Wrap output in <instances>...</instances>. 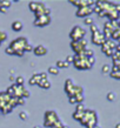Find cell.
<instances>
[{
	"label": "cell",
	"instance_id": "34",
	"mask_svg": "<svg viewBox=\"0 0 120 128\" xmlns=\"http://www.w3.org/2000/svg\"><path fill=\"white\" fill-rule=\"evenodd\" d=\"M0 12H1V13H6V12H7V8H5V7H0Z\"/></svg>",
	"mask_w": 120,
	"mask_h": 128
},
{
	"label": "cell",
	"instance_id": "3",
	"mask_svg": "<svg viewBox=\"0 0 120 128\" xmlns=\"http://www.w3.org/2000/svg\"><path fill=\"white\" fill-rule=\"evenodd\" d=\"M73 65L77 70H91L93 67V65H91V62L88 61V58H86L84 54L74 55Z\"/></svg>",
	"mask_w": 120,
	"mask_h": 128
},
{
	"label": "cell",
	"instance_id": "26",
	"mask_svg": "<svg viewBox=\"0 0 120 128\" xmlns=\"http://www.w3.org/2000/svg\"><path fill=\"white\" fill-rule=\"evenodd\" d=\"M19 116H20V119H21V120H24V121L28 120V114L26 112H20Z\"/></svg>",
	"mask_w": 120,
	"mask_h": 128
},
{
	"label": "cell",
	"instance_id": "12",
	"mask_svg": "<svg viewBox=\"0 0 120 128\" xmlns=\"http://www.w3.org/2000/svg\"><path fill=\"white\" fill-rule=\"evenodd\" d=\"M24 25L21 21H19V20H16V21H13V24H12V30L16 32H20L21 30H23Z\"/></svg>",
	"mask_w": 120,
	"mask_h": 128
},
{
	"label": "cell",
	"instance_id": "2",
	"mask_svg": "<svg viewBox=\"0 0 120 128\" xmlns=\"http://www.w3.org/2000/svg\"><path fill=\"white\" fill-rule=\"evenodd\" d=\"M28 44V40L27 38H25V36H20L18 39H14L13 41L11 42L10 47H11L13 52H14V55H18V56H23L25 54V47L26 45Z\"/></svg>",
	"mask_w": 120,
	"mask_h": 128
},
{
	"label": "cell",
	"instance_id": "41",
	"mask_svg": "<svg viewBox=\"0 0 120 128\" xmlns=\"http://www.w3.org/2000/svg\"><path fill=\"white\" fill-rule=\"evenodd\" d=\"M0 7H1V5H0Z\"/></svg>",
	"mask_w": 120,
	"mask_h": 128
},
{
	"label": "cell",
	"instance_id": "7",
	"mask_svg": "<svg viewBox=\"0 0 120 128\" xmlns=\"http://www.w3.org/2000/svg\"><path fill=\"white\" fill-rule=\"evenodd\" d=\"M70 2L73 4L74 6H77L78 8L93 7V5L95 4V1H92V0H71Z\"/></svg>",
	"mask_w": 120,
	"mask_h": 128
},
{
	"label": "cell",
	"instance_id": "32",
	"mask_svg": "<svg viewBox=\"0 0 120 128\" xmlns=\"http://www.w3.org/2000/svg\"><path fill=\"white\" fill-rule=\"evenodd\" d=\"M17 104H18V105H24V104H25V99H23V98L17 99Z\"/></svg>",
	"mask_w": 120,
	"mask_h": 128
},
{
	"label": "cell",
	"instance_id": "20",
	"mask_svg": "<svg viewBox=\"0 0 120 128\" xmlns=\"http://www.w3.org/2000/svg\"><path fill=\"white\" fill-rule=\"evenodd\" d=\"M82 54L85 55L86 58H92V56H94V52H93L92 50H89V48H86L85 52H84Z\"/></svg>",
	"mask_w": 120,
	"mask_h": 128
},
{
	"label": "cell",
	"instance_id": "36",
	"mask_svg": "<svg viewBox=\"0 0 120 128\" xmlns=\"http://www.w3.org/2000/svg\"><path fill=\"white\" fill-rule=\"evenodd\" d=\"M115 128H120V122H119V124H115Z\"/></svg>",
	"mask_w": 120,
	"mask_h": 128
},
{
	"label": "cell",
	"instance_id": "13",
	"mask_svg": "<svg viewBox=\"0 0 120 128\" xmlns=\"http://www.w3.org/2000/svg\"><path fill=\"white\" fill-rule=\"evenodd\" d=\"M73 86H74V84H73V81H72L71 79H67V80H66V82H65V92L67 93V95H68L70 92L72 90Z\"/></svg>",
	"mask_w": 120,
	"mask_h": 128
},
{
	"label": "cell",
	"instance_id": "38",
	"mask_svg": "<svg viewBox=\"0 0 120 128\" xmlns=\"http://www.w3.org/2000/svg\"><path fill=\"white\" fill-rule=\"evenodd\" d=\"M33 128H41V127H40V126H34Z\"/></svg>",
	"mask_w": 120,
	"mask_h": 128
},
{
	"label": "cell",
	"instance_id": "28",
	"mask_svg": "<svg viewBox=\"0 0 120 128\" xmlns=\"http://www.w3.org/2000/svg\"><path fill=\"white\" fill-rule=\"evenodd\" d=\"M89 28H91V32H92V33H95V32L99 31V28H98V26L95 24H92V25L89 26Z\"/></svg>",
	"mask_w": 120,
	"mask_h": 128
},
{
	"label": "cell",
	"instance_id": "35",
	"mask_svg": "<svg viewBox=\"0 0 120 128\" xmlns=\"http://www.w3.org/2000/svg\"><path fill=\"white\" fill-rule=\"evenodd\" d=\"M10 81L14 82V81H16V78H14V76H13V75H11V76H10Z\"/></svg>",
	"mask_w": 120,
	"mask_h": 128
},
{
	"label": "cell",
	"instance_id": "19",
	"mask_svg": "<svg viewBox=\"0 0 120 128\" xmlns=\"http://www.w3.org/2000/svg\"><path fill=\"white\" fill-rule=\"evenodd\" d=\"M85 112V110H84ZM84 112H75L73 113V119H75V120H78V121H80L81 120V118H82V115H84Z\"/></svg>",
	"mask_w": 120,
	"mask_h": 128
},
{
	"label": "cell",
	"instance_id": "14",
	"mask_svg": "<svg viewBox=\"0 0 120 128\" xmlns=\"http://www.w3.org/2000/svg\"><path fill=\"white\" fill-rule=\"evenodd\" d=\"M39 87H41L43 89H50L51 88V82L48 81V79H46V80H40V82L38 84Z\"/></svg>",
	"mask_w": 120,
	"mask_h": 128
},
{
	"label": "cell",
	"instance_id": "1",
	"mask_svg": "<svg viewBox=\"0 0 120 128\" xmlns=\"http://www.w3.org/2000/svg\"><path fill=\"white\" fill-rule=\"evenodd\" d=\"M44 126L51 128H62L65 124L59 119L58 114L53 110H47L45 113V120H44Z\"/></svg>",
	"mask_w": 120,
	"mask_h": 128
},
{
	"label": "cell",
	"instance_id": "37",
	"mask_svg": "<svg viewBox=\"0 0 120 128\" xmlns=\"http://www.w3.org/2000/svg\"><path fill=\"white\" fill-rule=\"evenodd\" d=\"M10 73H11V75H13V73H14V70H10Z\"/></svg>",
	"mask_w": 120,
	"mask_h": 128
},
{
	"label": "cell",
	"instance_id": "33",
	"mask_svg": "<svg viewBox=\"0 0 120 128\" xmlns=\"http://www.w3.org/2000/svg\"><path fill=\"white\" fill-rule=\"evenodd\" d=\"M40 74V78L43 79V80H46L47 79V73H45V72H41V73H39Z\"/></svg>",
	"mask_w": 120,
	"mask_h": 128
},
{
	"label": "cell",
	"instance_id": "11",
	"mask_svg": "<svg viewBox=\"0 0 120 128\" xmlns=\"http://www.w3.org/2000/svg\"><path fill=\"white\" fill-rule=\"evenodd\" d=\"M40 80H41V78H40V74L35 73V74H33V76L28 80V84H30V85H32V86L38 85L39 82H40Z\"/></svg>",
	"mask_w": 120,
	"mask_h": 128
},
{
	"label": "cell",
	"instance_id": "4",
	"mask_svg": "<svg viewBox=\"0 0 120 128\" xmlns=\"http://www.w3.org/2000/svg\"><path fill=\"white\" fill-rule=\"evenodd\" d=\"M71 48L74 50L75 55L82 54L85 50L87 48V41L86 40H79V41H72L71 42Z\"/></svg>",
	"mask_w": 120,
	"mask_h": 128
},
{
	"label": "cell",
	"instance_id": "22",
	"mask_svg": "<svg viewBox=\"0 0 120 128\" xmlns=\"http://www.w3.org/2000/svg\"><path fill=\"white\" fill-rule=\"evenodd\" d=\"M109 75H111L113 79H120V70H111Z\"/></svg>",
	"mask_w": 120,
	"mask_h": 128
},
{
	"label": "cell",
	"instance_id": "8",
	"mask_svg": "<svg viewBox=\"0 0 120 128\" xmlns=\"http://www.w3.org/2000/svg\"><path fill=\"white\" fill-rule=\"evenodd\" d=\"M105 41H106V38H105V35L100 31L95 32V33H92V42L94 45H100L101 46Z\"/></svg>",
	"mask_w": 120,
	"mask_h": 128
},
{
	"label": "cell",
	"instance_id": "39",
	"mask_svg": "<svg viewBox=\"0 0 120 128\" xmlns=\"http://www.w3.org/2000/svg\"><path fill=\"white\" fill-rule=\"evenodd\" d=\"M62 128H70V127H68V126H66V124H65V126H64Z\"/></svg>",
	"mask_w": 120,
	"mask_h": 128
},
{
	"label": "cell",
	"instance_id": "42",
	"mask_svg": "<svg viewBox=\"0 0 120 128\" xmlns=\"http://www.w3.org/2000/svg\"><path fill=\"white\" fill-rule=\"evenodd\" d=\"M0 113H1V110H0Z\"/></svg>",
	"mask_w": 120,
	"mask_h": 128
},
{
	"label": "cell",
	"instance_id": "25",
	"mask_svg": "<svg viewBox=\"0 0 120 128\" xmlns=\"http://www.w3.org/2000/svg\"><path fill=\"white\" fill-rule=\"evenodd\" d=\"M107 100L108 101H114L115 100V93H113V92H109V93H107Z\"/></svg>",
	"mask_w": 120,
	"mask_h": 128
},
{
	"label": "cell",
	"instance_id": "16",
	"mask_svg": "<svg viewBox=\"0 0 120 128\" xmlns=\"http://www.w3.org/2000/svg\"><path fill=\"white\" fill-rule=\"evenodd\" d=\"M48 73L52 75H58L59 74V70L55 66H50L48 67Z\"/></svg>",
	"mask_w": 120,
	"mask_h": 128
},
{
	"label": "cell",
	"instance_id": "6",
	"mask_svg": "<svg viewBox=\"0 0 120 128\" xmlns=\"http://www.w3.org/2000/svg\"><path fill=\"white\" fill-rule=\"evenodd\" d=\"M51 16H41L39 18H35L34 20V26H38V27H44V26H47L51 24Z\"/></svg>",
	"mask_w": 120,
	"mask_h": 128
},
{
	"label": "cell",
	"instance_id": "24",
	"mask_svg": "<svg viewBox=\"0 0 120 128\" xmlns=\"http://www.w3.org/2000/svg\"><path fill=\"white\" fill-rule=\"evenodd\" d=\"M84 24H85V25L91 26L92 24H94V21H93V19L91 18V16H87V18H85V19H84Z\"/></svg>",
	"mask_w": 120,
	"mask_h": 128
},
{
	"label": "cell",
	"instance_id": "30",
	"mask_svg": "<svg viewBox=\"0 0 120 128\" xmlns=\"http://www.w3.org/2000/svg\"><path fill=\"white\" fill-rule=\"evenodd\" d=\"M5 52H6V54H10V55H14V52H13V50H12L11 47L8 46L6 50H5Z\"/></svg>",
	"mask_w": 120,
	"mask_h": 128
},
{
	"label": "cell",
	"instance_id": "15",
	"mask_svg": "<svg viewBox=\"0 0 120 128\" xmlns=\"http://www.w3.org/2000/svg\"><path fill=\"white\" fill-rule=\"evenodd\" d=\"M70 66V64L68 62H66V61H62V60H58L57 61V68L58 70H60V68H67V67Z\"/></svg>",
	"mask_w": 120,
	"mask_h": 128
},
{
	"label": "cell",
	"instance_id": "10",
	"mask_svg": "<svg viewBox=\"0 0 120 128\" xmlns=\"http://www.w3.org/2000/svg\"><path fill=\"white\" fill-rule=\"evenodd\" d=\"M47 48L43 45H38V46L33 47V53H34L37 56H44V55L47 54Z\"/></svg>",
	"mask_w": 120,
	"mask_h": 128
},
{
	"label": "cell",
	"instance_id": "17",
	"mask_svg": "<svg viewBox=\"0 0 120 128\" xmlns=\"http://www.w3.org/2000/svg\"><path fill=\"white\" fill-rule=\"evenodd\" d=\"M111 70H112V68H111L109 65H104V66L101 67V72H102V74H109L111 73Z\"/></svg>",
	"mask_w": 120,
	"mask_h": 128
},
{
	"label": "cell",
	"instance_id": "9",
	"mask_svg": "<svg viewBox=\"0 0 120 128\" xmlns=\"http://www.w3.org/2000/svg\"><path fill=\"white\" fill-rule=\"evenodd\" d=\"M93 13V7H82V8H78L75 16L79 18H87Z\"/></svg>",
	"mask_w": 120,
	"mask_h": 128
},
{
	"label": "cell",
	"instance_id": "31",
	"mask_svg": "<svg viewBox=\"0 0 120 128\" xmlns=\"http://www.w3.org/2000/svg\"><path fill=\"white\" fill-rule=\"evenodd\" d=\"M73 60H74V55H68V56L66 58L65 61L68 62V64H71V62H73Z\"/></svg>",
	"mask_w": 120,
	"mask_h": 128
},
{
	"label": "cell",
	"instance_id": "23",
	"mask_svg": "<svg viewBox=\"0 0 120 128\" xmlns=\"http://www.w3.org/2000/svg\"><path fill=\"white\" fill-rule=\"evenodd\" d=\"M6 39H7V34H6L5 32H1V31H0V45L4 42Z\"/></svg>",
	"mask_w": 120,
	"mask_h": 128
},
{
	"label": "cell",
	"instance_id": "18",
	"mask_svg": "<svg viewBox=\"0 0 120 128\" xmlns=\"http://www.w3.org/2000/svg\"><path fill=\"white\" fill-rule=\"evenodd\" d=\"M24 84H25V79H24V76H21V75L17 76L16 78V85L17 86H24Z\"/></svg>",
	"mask_w": 120,
	"mask_h": 128
},
{
	"label": "cell",
	"instance_id": "29",
	"mask_svg": "<svg viewBox=\"0 0 120 128\" xmlns=\"http://www.w3.org/2000/svg\"><path fill=\"white\" fill-rule=\"evenodd\" d=\"M25 50V53H26V52H33V46L28 42L27 45H26V47H25V50Z\"/></svg>",
	"mask_w": 120,
	"mask_h": 128
},
{
	"label": "cell",
	"instance_id": "27",
	"mask_svg": "<svg viewBox=\"0 0 120 128\" xmlns=\"http://www.w3.org/2000/svg\"><path fill=\"white\" fill-rule=\"evenodd\" d=\"M75 110H77V112H84V110H85V106H84V104H78Z\"/></svg>",
	"mask_w": 120,
	"mask_h": 128
},
{
	"label": "cell",
	"instance_id": "5",
	"mask_svg": "<svg viewBox=\"0 0 120 128\" xmlns=\"http://www.w3.org/2000/svg\"><path fill=\"white\" fill-rule=\"evenodd\" d=\"M85 35H86V31L84 28L80 27V26H74L70 33V38L72 39V41H79V40L84 39Z\"/></svg>",
	"mask_w": 120,
	"mask_h": 128
},
{
	"label": "cell",
	"instance_id": "40",
	"mask_svg": "<svg viewBox=\"0 0 120 128\" xmlns=\"http://www.w3.org/2000/svg\"><path fill=\"white\" fill-rule=\"evenodd\" d=\"M94 128H100V127H99V126H98V124H97V126H95V127H94Z\"/></svg>",
	"mask_w": 120,
	"mask_h": 128
},
{
	"label": "cell",
	"instance_id": "21",
	"mask_svg": "<svg viewBox=\"0 0 120 128\" xmlns=\"http://www.w3.org/2000/svg\"><path fill=\"white\" fill-rule=\"evenodd\" d=\"M11 4H12V1H6V0H0V5H1V7L10 8V7H11Z\"/></svg>",
	"mask_w": 120,
	"mask_h": 128
}]
</instances>
